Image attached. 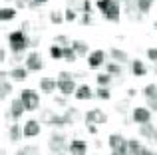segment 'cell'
<instances>
[{"label": "cell", "instance_id": "obj_1", "mask_svg": "<svg viewBox=\"0 0 157 155\" xmlns=\"http://www.w3.org/2000/svg\"><path fill=\"white\" fill-rule=\"evenodd\" d=\"M98 8L109 22H119L121 18V0H98Z\"/></svg>", "mask_w": 157, "mask_h": 155}, {"label": "cell", "instance_id": "obj_2", "mask_svg": "<svg viewBox=\"0 0 157 155\" xmlns=\"http://www.w3.org/2000/svg\"><path fill=\"white\" fill-rule=\"evenodd\" d=\"M8 46H10L12 54H24L28 46H32V40L24 30H14L8 34Z\"/></svg>", "mask_w": 157, "mask_h": 155}, {"label": "cell", "instance_id": "obj_3", "mask_svg": "<svg viewBox=\"0 0 157 155\" xmlns=\"http://www.w3.org/2000/svg\"><path fill=\"white\" fill-rule=\"evenodd\" d=\"M48 147H50V151L54 155H64L70 149V145L66 143V135H62V133H52L50 139H48Z\"/></svg>", "mask_w": 157, "mask_h": 155}, {"label": "cell", "instance_id": "obj_4", "mask_svg": "<svg viewBox=\"0 0 157 155\" xmlns=\"http://www.w3.org/2000/svg\"><path fill=\"white\" fill-rule=\"evenodd\" d=\"M20 100L26 105V112H36L40 108V93L34 89H22L20 92Z\"/></svg>", "mask_w": 157, "mask_h": 155}, {"label": "cell", "instance_id": "obj_5", "mask_svg": "<svg viewBox=\"0 0 157 155\" xmlns=\"http://www.w3.org/2000/svg\"><path fill=\"white\" fill-rule=\"evenodd\" d=\"M24 112H26L24 101L20 100V97H14V100H10V108H8V112H6V117L12 119V121H18L20 117L24 115Z\"/></svg>", "mask_w": 157, "mask_h": 155}, {"label": "cell", "instance_id": "obj_6", "mask_svg": "<svg viewBox=\"0 0 157 155\" xmlns=\"http://www.w3.org/2000/svg\"><path fill=\"white\" fill-rule=\"evenodd\" d=\"M86 123H96V125H104L107 123V115L101 112L100 108H94L86 113Z\"/></svg>", "mask_w": 157, "mask_h": 155}, {"label": "cell", "instance_id": "obj_7", "mask_svg": "<svg viewBox=\"0 0 157 155\" xmlns=\"http://www.w3.org/2000/svg\"><path fill=\"white\" fill-rule=\"evenodd\" d=\"M26 68L30 72H40L44 70V60L42 56L38 54V52H30V54L26 56Z\"/></svg>", "mask_w": 157, "mask_h": 155}, {"label": "cell", "instance_id": "obj_8", "mask_svg": "<svg viewBox=\"0 0 157 155\" xmlns=\"http://www.w3.org/2000/svg\"><path fill=\"white\" fill-rule=\"evenodd\" d=\"M131 119H133L135 123H139V125L151 123V109H147V108H133Z\"/></svg>", "mask_w": 157, "mask_h": 155}, {"label": "cell", "instance_id": "obj_9", "mask_svg": "<svg viewBox=\"0 0 157 155\" xmlns=\"http://www.w3.org/2000/svg\"><path fill=\"white\" fill-rule=\"evenodd\" d=\"M139 135L145 137L149 143H157V127L153 123H143L139 125Z\"/></svg>", "mask_w": 157, "mask_h": 155}, {"label": "cell", "instance_id": "obj_10", "mask_svg": "<svg viewBox=\"0 0 157 155\" xmlns=\"http://www.w3.org/2000/svg\"><path fill=\"white\" fill-rule=\"evenodd\" d=\"M104 64H105V52L104 50H94L92 54L88 56V66L92 68V70L104 66Z\"/></svg>", "mask_w": 157, "mask_h": 155}, {"label": "cell", "instance_id": "obj_11", "mask_svg": "<svg viewBox=\"0 0 157 155\" xmlns=\"http://www.w3.org/2000/svg\"><path fill=\"white\" fill-rule=\"evenodd\" d=\"M58 89L62 92V96H72V93H76L78 85L74 80H58Z\"/></svg>", "mask_w": 157, "mask_h": 155}, {"label": "cell", "instance_id": "obj_12", "mask_svg": "<svg viewBox=\"0 0 157 155\" xmlns=\"http://www.w3.org/2000/svg\"><path fill=\"white\" fill-rule=\"evenodd\" d=\"M40 131H42L40 121H36V119L26 121V125H24V137H36V135H40Z\"/></svg>", "mask_w": 157, "mask_h": 155}, {"label": "cell", "instance_id": "obj_13", "mask_svg": "<svg viewBox=\"0 0 157 155\" xmlns=\"http://www.w3.org/2000/svg\"><path fill=\"white\" fill-rule=\"evenodd\" d=\"M70 155H86L88 153V143H86L84 139H74L72 143H70Z\"/></svg>", "mask_w": 157, "mask_h": 155}, {"label": "cell", "instance_id": "obj_14", "mask_svg": "<svg viewBox=\"0 0 157 155\" xmlns=\"http://www.w3.org/2000/svg\"><path fill=\"white\" fill-rule=\"evenodd\" d=\"M74 97H76V100H92L94 97V89L90 88L88 84H82V85H78Z\"/></svg>", "mask_w": 157, "mask_h": 155}, {"label": "cell", "instance_id": "obj_15", "mask_svg": "<svg viewBox=\"0 0 157 155\" xmlns=\"http://www.w3.org/2000/svg\"><path fill=\"white\" fill-rule=\"evenodd\" d=\"M28 72H30V70H28V68L26 66H16V68H12V70H10V74H8V76H10V80H14V81H24V80H26V78H28Z\"/></svg>", "mask_w": 157, "mask_h": 155}, {"label": "cell", "instance_id": "obj_16", "mask_svg": "<svg viewBox=\"0 0 157 155\" xmlns=\"http://www.w3.org/2000/svg\"><path fill=\"white\" fill-rule=\"evenodd\" d=\"M109 56H111V58H113L117 64H121V66H123V64H127V62H131L129 56H127V52L119 50V48H111V50H109Z\"/></svg>", "mask_w": 157, "mask_h": 155}, {"label": "cell", "instance_id": "obj_17", "mask_svg": "<svg viewBox=\"0 0 157 155\" xmlns=\"http://www.w3.org/2000/svg\"><path fill=\"white\" fill-rule=\"evenodd\" d=\"M131 74H133L135 78H143L147 74V68H145V64L141 62V60H131Z\"/></svg>", "mask_w": 157, "mask_h": 155}, {"label": "cell", "instance_id": "obj_18", "mask_svg": "<svg viewBox=\"0 0 157 155\" xmlns=\"http://www.w3.org/2000/svg\"><path fill=\"white\" fill-rule=\"evenodd\" d=\"M8 137H10V141H20L24 137V127H20L18 123H10V127H8Z\"/></svg>", "mask_w": 157, "mask_h": 155}, {"label": "cell", "instance_id": "obj_19", "mask_svg": "<svg viewBox=\"0 0 157 155\" xmlns=\"http://www.w3.org/2000/svg\"><path fill=\"white\" fill-rule=\"evenodd\" d=\"M56 88H58V80H52V78H42L40 80V89L44 93H52Z\"/></svg>", "mask_w": 157, "mask_h": 155}, {"label": "cell", "instance_id": "obj_20", "mask_svg": "<svg viewBox=\"0 0 157 155\" xmlns=\"http://www.w3.org/2000/svg\"><path fill=\"white\" fill-rule=\"evenodd\" d=\"M16 18V8H8V6H2L0 8V20L2 22H8V20H14Z\"/></svg>", "mask_w": 157, "mask_h": 155}, {"label": "cell", "instance_id": "obj_21", "mask_svg": "<svg viewBox=\"0 0 157 155\" xmlns=\"http://www.w3.org/2000/svg\"><path fill=\"white\" fill-rule=\"evenodd\" d=\"M105 72H107V74H111V76H119V78H121L123 76V66H121V64H117V62H107Z\"/></svg>", "mask_w": 157, "mask_h": 155}, {"label": "cell", "instance_id": "obj_22", "mask_svg": "<svg viewBox=\"0 0 157 155\" xmlns=\"http://www.w3.org/2000/svg\"><path fill=\"white\" fill-rule=\"evenodd\" d=\"M72 48L76 50L78 56H86V54H88V50H90V46L84 42V40H74V42H72Z\"/></svg>", "mask_w": 157, "mask_h": 155}, {"label": "cell", "instance_id": "obj_23", "mask_svg": "<svg viewBox=\"0 0 157 155\" xmlns=\"http://www.w3.org/2000/svg\"><path fill=\"white\" fill-rule=\"evenodd\" d=\"M80 117V112H78L76 108H68L66 109V113H64V119H66V125H70V123H74V121Z\"/></svg>", "mask_w": 157, "mask_h": 155}, {"label": "cell", "instance_id": "obj_24", "mask_svg": "<svg viewBox=\"0 0 157 155\" xmlns=\"http://www.w3.org/2000/svg\"><path fill=\"white\" fill-rule=\"evenodd\" d=\"M125 141V137L123 135H119V133H111L109 137H107V143H109V147L111 149H115V147H119V145Z\"/></svg>", "mask_w": 157, "mask_h": 155}, {"label": "cell", "instance_id": "obj_25", "mask_svg": "<svg viewBox=\"0 0 157 155\" xmlns=\"http://www.w3.org/2000/svg\"><path fill=\"white\" fill-rule=\"evenodd\" d=\"M143 96L147 100H157V84H147L143 88Z\"/></svg>", "mask_w": 157, "mask_h": 155}, {"label": "cell", "instance_id": "obj_26", "mask_svg": "<svg viewBox=\"0 0 157 155\" xmlns=\"http://www.w3.org/2000/svg\"><path fill=\"white\" fill-rule=\"evenodd\" d=\"M96 80H98V84H100V88H107V85L111 84V80H113V76L105 72V74H98Z\"/></svg>", "mask_w": 157, "mask_h": 155}, {"label": "cell", "instance_id": "obj_27", "mask_svg": "<svg viewBox=\"0 0 157 155\" xmlns=\"http://www.w3.org/2000/svg\"><path fill=\"white\" fill-rule=\"evenodd\" d=\"M16 155H40V149L36 147V145H26V147L18 149Z\"/></svg>", "mask_w": 157, "mask_h": 155}, {"label": "cell", "instance_id": "obj_28", "mask_svg": "<svg viewBox=\"0 0 157 155\" xmlns=\"http://www.w3.org/2000/svg\"><path fill=\"white\" fill-rule=\"evenodd\" d=\"M50 56L54 60H64V48L54 44V46H50Z\"/></svg>", "mask_w": 157, "mask_h": 155}, {"label": "cell", "instance_id": "obj_29", "mask_svg": "<svg viewBox=\"0 0 157 155\" xmlns=\"http://www.w3.org/2000/svg\"><path fill=\"white\" fill-rule=\"evenodd\" d=\"M155 0H137V8L141 14H147V12L151 10V6H153Z\"/></svg>", "mask_w": 157, "mask_h": 155}, {"label": "cell", "instance_id": "obj_30", "mask_svg": "<svg viewBox=\"0 0 157 155\" xmlns=\"http://www.w3.org/2000/svg\"><path fill=\"white\" fill-rule=\"evenodd\" d=\"M143 145L137 139H129V155H141Z\"/></svg>", "mask_w": 157, "mask_h": 155}, {"label": "cell", "instance_id": "obj_31", "mask_svg": "<svg viewBox=\"0 0 157 155\" xmlns=\"http://www.w3.org/2000/svg\"><path fill=\"white\" fill-rule=\"evenodd\" d=\"M76 58H78L76 50H74L72 46H66L64 48V60H66V62H76Z\"/></svg>", "mask_w": 157, "mask_h": 155}, {"label": "cell", "instance_id": "obj_32", "mask_svg": "<svg viewBox=\"0 0 157 155\" xmlns=\"http://www.w3.org/2000/svg\"><path fill=\"white\" fill-rule=\"evenodd\" d=\"M10 92H12V84H8L6 80H2V81H0V97H2V100H6Z\"/></svg>", "mask_w": 157, "mask_h": 155}, {"label": "cell", "instance_id": "obj_33", "mask_svg": "<svg viewBox=\"0 0 157 155\" xmlns=\"http://www.w3.org/2000/svg\"><path fill=\"white\" fill-rule=\"evenodd\" d=\"M50 22L52 24H62V22H66V16L62 14V12H58V10H52L50 12Z\"/></svg>", "mask_w": 157, "mask_h": 155}, {"label": "cell", "instance_id": "obj_34", "mask_svg": "<svg viewBox=\"0 0 157 155\" xmlns=\"http://www.w3.org/2000/svg\"><path fill=\"white\" fill-rule=\"evenodd\" d=\"M54 115H56V113H54L52 109H42V115H40V119H42V123L50 125L52 119H54Z\"/></svg>", "mask_w": 157, "mask_h": 155}, {"label": "cell", "instance_id": "obj_35", "mask_svg": "<svg viewBox=\"0 0 157 155\" xmlns=\"http://www.w3.org/2000/svg\"><path fill=\"white\" fill-rule=\"evenodd\" d=\"M54 42H56L58 46H62V48H66V46H72V42L68 40V36H64V34L56 36V38H54Z\"/></svg>", "mask_w": 157, "mask_h": 155}, {"label": "cell", "instance_id": "obj_36", "mask_svg": "<svg viewBox=\"0 0 157 155\" xmlns=\"http://www.w3.org/2000/svg\"><path fill=\"white\" fill-rule=\"evenodd\" d=\"M64 16H66V22H74V20L78 18V10H74V8H66V12H64Z\"/></svg>", "mask_w": 157, "mask_h": 155}, {"label": "cell", "instance_id": "obj_37", "mask_svg": "<svg viewBox=\"0 0 157 155\" xmlns=\"http://www.w3.org/2000/svg\"><path fill=\"white\" fill-rule=\"evenodd\" d=\"M50 125H52V127H64V125H66V119H64V115H58V113H56Z\"/></svg>", "mask_w": 157, "mask_h": 155}, {"label": "cell", "instance_id": "obj_38", "mask_svg": "<svg viewBox=\"0 0 157 155\" xmlns=\"http://www.w3.org/2000/svg\"><path fill=\"white\" fill-rule=\"evenodd\" d=\"M96 96L100 97V100H109V97H111V92H109L107 88H100V89H98V93H96Z\"/></svg>", "mask_w": 157, "mask_h": 155}, {"label": "cell", "instance_id": "obj_39", "mask_svg": "<svg viewBox=\"0 0 157 155\" xmlns=\"http://www.w3.org/2000/svg\"><path fill=\"white\" fill-rule=\"evenodd\" d=\"M82 14H92V2L90 0H82Z\"/></svg>", "mask_w": 157, "mask_h": 155}, {"label": "cell", "instance_id": "obj_40", "mask_svg": "<svg viewBox=\"0 0 157 155\" xmlns=\"http://www.w3.org/2000/svg\"><path fill=\"white\" fill-rule=\"evenodd\" d=\"M147 58L153 64H157V48H149V50H147Z\"/></svg>", "mask_w": 157, "mask_h": 155}, {"label": "cell", "instance_id": "obj_41", "mask_svg": "<svg viewBox=\"0 0 157 155\" xmlns=\"http://www.w3.org/2000/svg\"><path fill=\"white\" fill-rule=\"evenodd\" d=\"M115 112H117V113H125V112H127V101L117 104V105H115Z\"/></svg>", "mask_w": 157, "mask_h": 155}, {"label": "cell", "instance_id": "obj_42", "mask_svg": "<svg viewBox=\"0 0 157 155\" xmlns=\"http://www.w3.org/2000/svg\"><path fill=\"white\" fill-rule=\"evenodd\" d=\"M82 24H84V26L92 24V14H82Z\"/></svg>", "mask_w": 157, "mask_h": 155}, {"label": "cell", "instance_id": "obj_43", "mask_svg": "<svg viewBox=\"0 0 157 155\" xmlns=\"http://www.w3.org/2000/svg\"><path fill=\"white\" fill-rule=\"evenodd\" d=\"M86 127H88L90 133H98V125L96 123H86Z\"/></svg>", "mask_w": 157, "mask_h": 155}, {"label": "cell", "instance_id": "obj_44", "mask_svg": "<svg viewBox=\"0 0 157 155\" xmlns=\"http://www.w3.org/2000/svg\"><path fill=\"white\" fill-rule=\"evenodd\" d=\"M147 108H151L153 112H157V100H147Z\"/></svg>", "mask_w": 157, "mask_h": 155}, {"label": "cell", "instance_id": "obj_45", "mask_svg": "<svg viewBox=\"0 0 157 155\" xmlns=\"http://www.w3.org/2000/svg\"><path fill=\"white\" fill-rule=\"evenodd\" d=\"M54 101H56L58 105H66V104H68V101H66V96H60V97H56Z\"/></svg>", "mask_w": 157, "mask_h": 155}, {"label": "cell", "instance_id": "obj_46", "mask_svg": "<svg viewBox=\"0 0 157 155\" xmlns=\"http://www.w3.org/2000/svg\"><path fill=\"white\" fill-rule=\"evenodd\" d=\"M0 62H6V48H0Z\"/></svg>", "mask_w": 157, "mask_h": 155}, {"label": "cell", "instance_id": "obj_47", "mask_svg": "<svg viewBox=\"0 0 157 155\" xmlns=\"http://www.w3.org/2000/svg\"><path fill=\"white\" fill-rule=\"evenodd\" d=\"M30 2H32V4H34V8H38V6H40V4H46V2H48V0H30Z\"/></svg>", "mask_w": 157, "mask_h": 155}, {"label": "cell", "instance_id": "obj_48", "mask_svg": "<svg viewBox=\"0 0 157 155\" xmlns=\"http://www.w3.org/2000/svg\"><path fill=\"white\" fill-rule=\"evenodd\" d=\"M141 155H155V153H153V151H149L147 147H143V149H141Z\"/></svg>", "mask_w": 157, "mask_h": 155}, {"label": "cell", "instance_id": "obj_49", "mask_svg": "<svg viewBox=\"0 0 157 155\" xmlns=\"http://www.w3.org/2000/svg\"><path fill=\"white\" fill-rule=\"evenodd\" d=\"M135 93H137V92H135V89H133V88H131V89H127V97H133V96H135Z\"/></svg>", "mask_w": 157, "mask_h": 155}, {"label": "cell", "instance_id": "obj_50", "mask_svg": "<svg viewBox=\"0 0 157 155\" xmlns=\"http://www.w3.org/2000/svg\"><path fill=\"white\" fill-rule=\"evenodd\" d=\"M0 155H6V149H4V147L0 149Z\"/></svg>", "mask_w": 157, "mask_h": 155}, {"label": "cell", "instance_id": "obj_51", "mask_svg": "<svg viewBox=\"0 0 157 155\" xmlns=\"http://www.w3.org/2000/svg\"><path fill=\"white\" fill-rule=\"evenodd\" d=\"M121 2H137V0H121Z\"/></svg>", "mask_w": 157, "mask_h": 155}, {"label": "cell", "instance_id": "obj_52", "mask_svg": "<svg viewBox=\"0 0 157 155\" xmlns=\"http://www.w3.org/2000/svg\"><path fill=\"white\" fill-rule=\"evenodd\" d=\"M153 70H155V74H157V64H155V66H153Z\"/></svg>", "mask_w": 157, "mask_h": 155}, {"label": "cell", "instance_id": "obj_53", "mask_svg": "<svg viewBox=\"0 0 157 155\" xmlns=\"http://www.w3.org/2000/svg\"><path fill=\"white\" fill-rule=\"evenodd\" d=\"M155 28H157V22H155Z\"/></svg>", "mask_w": 157, "mask_h": 155}]
</instances>
